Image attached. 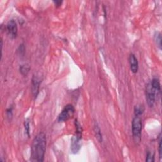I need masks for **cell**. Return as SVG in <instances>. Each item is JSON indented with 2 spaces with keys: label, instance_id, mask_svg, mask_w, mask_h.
<instances>
[{
  "label": "cell",
  "instance_id": "7c38bea8",
  "mask_svg": "<svg viewBox=\"0 0 162 162\" xmlns=\"http://www.w3.org/2000/svg\"><path fill=\"white\" fill-rule=\"evenodd\" d=\"M144 111V107L142 105L136 106L134 108V114L135 116H141Z\"/></svg>",
  "mask_w": 162,
  "mask_h": 162
},
{
  "label": "cell",
  "instance_id": "8fae6325",
  "mask_svg": "<svg viewBox=\"0 0 162 162\" xmlns=\"http://www.w3.org/2000/svg\"><path fill=\"white\" fill-rule=\"evenodd\" d=\"M31 69V67L29 65L27 64H24V65H22L20 67V72L21 73V74L22 76H26L28 73L29 72V71H30Z\"/></svg>",
  "mask_w": 162,
  "mask_h": 162
},
{
  "label": "cell",
  "instance_id": "8992f818",
  "mask_svg": "<svg viewBox=\"0 0 162 162\" xmlns=\"http://www.w3.org/2000/svg\"><path fill=\"white\" fill-rule=\"evenodd\" d=\"M41 82V80L39 77L37 75H34L32 79V94L34 98H36L39 94V91L40 84Z\"/></svg>",
  "mask_w": 162,
  "mask_h": 162
},
{
  "label": "cell",
  "instance_id": "52a82bcc",
  "mask_svg": "<svg viewBox=\"0 0 162 162\" xmlns=\"http://www.w3.org/2000/svg\"><path fill=\"white\" fill-rule=\"evenodd\" d=\"M6 29L8 32V34L10 35L12 39L16 38L18 32V27L17 25V22L14 20H10L7 25H6Z\"/></svg>",
  "mask_w": 162,
  "mask_h": 162
},
{
  "label": "cell",
  "instance_id": "7a4b0ae2",
  "mask_svg": "<svg viewBox=\"0 0 162 162\" xmlns=\"http://www.w3.org/2000/svg\"><path fill=\"white\" fill-rule=\"evenodd\" d=\"M142 129V120L139 116H135L132 120V130L133 139L135 142H141V132Z\"/></svg>",
  "mask_w": 162,
  "mask_h": 162
},
{
  "label": "cell",
  "instance_id": "e0dca14e",
  "mask_svg": "<svg viewBox=\"0 0 162 162\" xmlns=\"http://www.w3.org/2000/svg\"><path fill=\"white\" fill-rule=\"evenodd\" d=\"M6 113L8 118H10L12 116V108H9L6 110Z\"/></svg>",
  "mask_w": 162,
  "mask_h": 162
},
{
  "label": "cell",
  "instance_id": "2e32d148",
  "mask_svg": "<svg viewBox=\"0 0 162 162\" xmlns=\"http://www.w3.org/2000/svg\"><path fill=\"white\" fill-rule=\"evenodd\" d=\"M158 151H159V157L160 158V160H161V157H162V146H161V134L159 135V145H158Z\"/></svg>",
  "mask_w": 162,
  "mask_h": 162
},
{
  "label": "cell",
  "instance_id": "4fadbf2b",
  "mask_svg": "<svg viewBox=\"0 0 162 162\" xmlns=\"http://www.w3.org/2000/svg\"><path fill=\"white\" fill-rule=\"evenodd\" d=\"M155 40L157 46L159 47L160 49H161V35L160 32H156L155 35Z\"/></svg>",
  "mask_w": 162,
  "mask_h": 162
},
{
  "label": "cell",
  "instance_id": "ba28073f",
  "mask_svg": "<svg viewBox=\"0 0 162 162\" xmlns=\"http://www.w3.org/2000/svg\"><path fill=\"white\" fill-rule=\"evenodd\" d=\"M129 60L132 72H133L134 74H136L137 72L139 69V63L137 59L136 58L134 54H131L130 56H129Z\"/></svg>",
  "mask_w": 162,
  "mask_h": 162
},
{
  "label": "cell",
  "instance_id": "277c9868",
  "mask_svg": "<svg viewBox=\"0 0 162 162\" xmlns=\"http://www.w3.org/2000/svg\"><path fill=\"white\" fill-rule=\"evenodd\" d=\"M156 91L151 87L150 83H149L146 87V99L148 105L150 107H153L155 103L156 98Z\"/></svg>",
  "mask_w": 162,
  "mask_h": 162
},
{
  "label": "cell",
  "instance_id": "9c48e42d",
  "mask_svg": "<svg viewBox=\"0 0 162 162\" xmlns=\"http://www.w3.org/2000/svg\"><path fill=\"white\" fill-rule=\"evenodd\" d=\"M94 131H95L96 137L97 138V139H98V141L99 142H102L103 137H102L101 129H100L99 125L98 124H97V123H95V125H94Z\"/></svg>",
  "mask_w": 162,
  "mask_h": 162
},
{
  "label": "cell",
  "instance_id": "5b68a950",
  "mask_svg": "<svg viewBox=\"0 0 162 162\" xmlns=\"http://www.w3.org/2000/svg\"><path fill=\"white\" fill-rule=\"evenodd\" d=\"M82 135L75 134V135L72 137V140H71L70 149L73 153H78L80 150L81 148L80 141L82 139Z\"/></svg>",
  "mask_w": 162,
  "mask_h": 162
},
{
  "label": "cell",
  "instance_id": "6da1fadb",
  "mask_svg": "<svg viewBox=\"0 0 162 162\" xmlns=\"http://www.w3.org/2000/svg\"><path fill=\"white\" fill-rule=\"evenodd\" d=\"M46 148V137L43 132L36 135L31 146V160L42 162L44 161Z\"/></svg>",
  "mask_w": 162,
  "mask_h": 162
},
{
  "label": "cell",
  "instance_id": "ac0fdd59",
  "mask_svg": "<svg viewBox=\"0 0 162 162\" xmlns=\"http://www.w3.org/2000/svg\"><path fill=\"white\" fill-rule=\"evenodd\" d=\"M19 49H20V54H24L25 53V47L24 46V44H21L19 46Z\"/></svg>",
  "mask_w": 162,
  "mask_h": 162
},
{
  "label": "cell",
  "instance_id": "30bf717a",
  "mask_svg": "<svg viewBox=\"0 0 162 162\" xmlns=\"http://www.w3.org/2000/svg\"><path fill=\"white\" fill-rule=\"evenodd\" d=\"M150 84L151 87L156 91V92H159L160 91L161 89V86H160V80H158L157 78H154L152 79L151 81Z\"/></svg>",
  "mask_w": 162,
  "mask_h": 162
},
{
  "label": "cell",
  "instance_id": "3957f363",
  "mask_svg": "<svg viewBox=\"0 0 162 162\" xmlns=\"http://www.w3.org/2000/svg\"><path fill=\"white\" fill-rule=\"evenodd\" d=\"M74 112H75V108L72 105H66L60 113V115H58V121L59 122L67 121L68 120L72 117Z\"/></svg>",
  "mask_w": 162,
  "mask_h": 162
},
{
  "label": "cell",
  "instance_id": "d6986e66",
  "mask_svg": "<svg viewBox=\"0 0 162 162\" xmlns=\"http://www.w3.org/2000/svg\"><path fill=\"white\" fill-rule=\"evenodd\" d=\"M54 4H55V5H56V7H58V6H61V3H62V1H54Z\"/></svg>",
  "mask_w": 162,
  "mask_h": 162
},
{
  "label": "cell",
  "instance_id": "5bb4252c",
  "mask_svg": "<svg viewBox=\"0 0 162 162\" xmlns=\"http://www.w3.org/2000/svg\"><path fill=\"white\" fill-rule=\"evenodd\" d=\"M24 128L25 132H26V134L28 137H30V122L28 118L24 121Z\"/></svg>",
  "mask_w": 162,
  "mask_h": 162
},
{
  "label": "cell",
  "instance_id": "9a60e30c",
  "mask_svg": "<svg viewBox=\"0 0 162 162\" xmlns=\"http://www.w3.org/2000/svg\"><path fill=\"white\" fill-rule=\"evenodd\" d=\"M146 161H150V162H153L155 161V155L153 153H152L151 151H148L146 154Z\"/></svg>",
  "mask_w": 162,
  "mask_h": 162
}]
</instances>
